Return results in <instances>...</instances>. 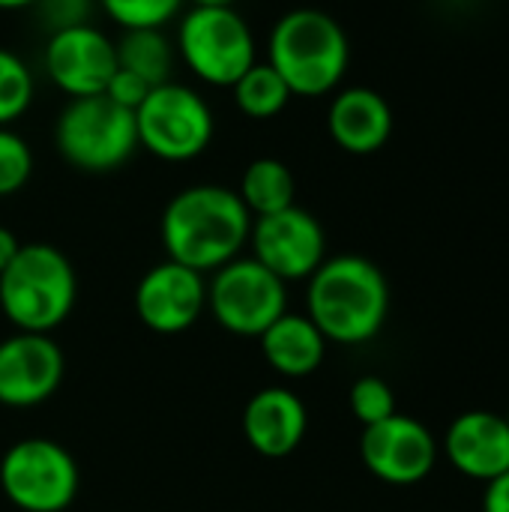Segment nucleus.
I'll list each match as a JSON object with an SVG mask.
<instances>
[{"instance_id": "nucleus-1", "label": "nucleus", "mask_w": 509, "mask_h": 512, "mask_svg": "<svg viewBox=\"0 0 509 512\" xmlns=\"http://www.w3.org/2000/svg\"><path fill=\"white\" fill-rule=\"evenodd\" d=\"M252 213L240 201L237 189L228 186H189L177 192L162 213V246L168 261L192 267L198 273L219 270L240 258L249 243Z\"/></svg>"}, {"instance_id": "nucleus-2", "label": "nucleus", "mask_w": 509, "mask_h": 512, "mask_svg": "<svg viewBox=\"0 0 509 512\" xmlns=\"http://www.w3.org/2000/svg\"><path fill=\"white\" fill-rule=\"evenodd\" d=\"M306 315L327 342L363 345L375 339L390 312V285L363 255H336L309 276Z\"/></svg>"}, {"instance_id": "nucleus-3", "label": "nucleus", "mask_w": 509, "mask_h": 512, "mask_svg": "<svg viewBox=\"0 0 509 512\" xmlns=\"http://www.w3.org/2000/svg\"><path fill=\"white\" fill-rule=\"evenodd\" d=\"M348 60L351 45L342 24L321 9H291L270 30L267 63L282 75L291 96L333 93L348 72Z\"/></svg>"}, {"instance_id": "nucleus-4", "label": "nucleus", "mask_w": 509, "mask_h": 512, "mask_svg": "<svg viewBox=\"0 0 509 512\" xmlns=\"http://www.w3.org/2000/svg\"><path fill=\"white\" fill-rule=\"evenodd\" d=\"M72 261L51 243H27L0 273V309L21 333H51L75 309Z\"/></svg>"}, {"instance_id": "nucleus-5", "label": "nucleus", "mask_w": 509, "mask_h": 512, "mask_svg": "<svg viewBox=\"0 0 509 512\" xmlns=\"http://www.w3.org/2000/svg\"><path fill=\"white\" fill-rule=\"evenodd\" d=\"M54 141L72 168L90 174L114 171L138 147L135 111L120 108L105 93L69 99L54 123Z\"/></svg>"}, {"instance_id": "nucleus-6", "label": "nucleus", "mask_w": 509, "mask_h": 512, "mask_svg": "<svg viewBox=\"0 0 509 512\" xmlns=\"http://www.w3.org/2000/svg\"><path fill=\"white\" fill-rule=\"evenodd\" d=\"M177 54L213 87H231L255 60V33L234 6H192L177 24Z\"/></svg>"}, {"instance_id": "nucleus-7", "label": "nucleus", "mask_w": 509, "mask_h": 512, "mask_svg": "<svg viewBox=\"0 0 509 512\" xmlns=\"http://www.w3.org/2000/svg\"><path fill=\"white\" fill-rule=\"evenodd\" d=\"M138 147L162 162H189L201 156L216 132L213 111L201 93L186 84H159L135 108Z\"/></svg>"}, {"instance_id": "nucleus-8", "label": "nucleus", "mask_w": 509, "mask_h": 512, "mask_svg": "<svg viewBox=\"0 0 509 512\" xmlns=\"http://www.w3.org/2000/svg\"><path fill=\"white\" fill-rule=\"evenodd\" d=\"M0 489L21 512H63L78 495L75 456L51 438H24L0 462Z\"/></svg>"}, {"instance_id": "nucleus-9", "label": "nucleus", "mask_w": 509, "mask_h": 512, "mask_svg": "<svg viewBox=\"0 0 509 512\" xmlns=\"http://www.w3.org/2000/svg\"><path fill=\"white\" fill-rule=\"evenodd\" d=\"M276 273L255 258H234L216 270L207 285V306L213 318L237 336H261L288 312V294Z\"/></svg>"}, {"instance_id": "nucleus-10", "label": "nucleus", "mask_w": 509, "mask_h": 512, "mask_svg": "<svg viewBox=\"0 0 509 512\" xmlns=\"http://www.w3.org/2000/svg\"><path fill=\"white\" fill-rule=\"evenodd\" d=\"M249 243L252 258L261 261L282 282L309 279L327 255V237L321 222L297 204L270 216H258L252 222Z\"/></svg>"}, {"instance_id": "nucleus-11", "label": "nucleus", "mask_w": 509, "mask_h": 512, "mask_svg": "<svg viewBox=\"0 0 509 512\" xmlns=\"http://www.w3.org/2000/svg\"><path fill=\"white\" fill-rule=\"evenodd\" d=\"M360 456L378 480L390 486H414L432 474L438 444L420 420L396 411L393 417L363 429Z\"/></svg>"}, {"instance_id": "nucleus-12", "label": "nucleus", "mask_w": 509, "mask_h": 512, "mask_svg": "<svg viewBox=\"0 0 509 512\" xmlns=\"http://www.w3.org/2000/svg\"><path fill=\"white\" fill-rule=\"evenodd\" d=\"M45 72L69 99L99 96L117 72L114 39H108L96 24L51 33L45 45Z\"/></svg>"}, {"instance_id": "nucleus-13", "label": "nucleus", "mask_w": 509, "mask_h": 512, "mask_svg": "<svg viewBox=\"0 0 509 512\" xmlns=\"http://www.w3.org/2000/svg\"><path fill=\"white\" fill-rule=\"evenodd\" d=\"M63 351L48 333H15L0 342V405L33 408L63 381Z\"/></svg>"}, {"instance_id": "nucleus-14", "label": "nucleus", "mask_w": 509, "mask_h": 512, "mask_svg": "<svg viewBox=\"0 0 509 512\" xmlns=\"http://www.w3.org/2000/svg\"><path fill=\"white\" fill-rule=\"evenodd\" d=\"M207 306V282L198 270L177 261H162L147 270L135 288L138 321L162 336L189 330Z\"/></svg>"}, {"instance_id": "nucleus-15", "label": "nucleus", "mask_w": 509, "mask_h": 512, "mask_svg": "<svg viewBox=\"0 0 509 512\" xmlns=\"http://www.w3.org/2000/svg\"><path fill=\"white\" fill-rule=\"evenodd\" d=\"M450 465L471 477L492 483L509 471V426L507 417L492 411H465L459 414L444 438Z\"/></svg>"}, {"instance_id": "nucleus-16", "label": "nucleus", "mask_w": 509, "mask_h": 512, "mask_svg": "<svg viewBox=\"0 0 509 512\" xmlns=\"http://www.w3.org/2000/svg\"><path fill=\"white\" fill-rule=\"evenodd\" d=\"M306 426V405L285 387H264L243 408V435L249 447L267 459L291 456L303 444Z\"/></svg>"}, {"instance_id": "nucleus-17", "label": "nucleus", "mask_w": 509, "mask_h": 512, "mask_svg": "<svg viewBox=\"0 0 509 512\" xmlns=\"http://www.w3.org/2000/svg\"><path fill=\"white\" fill-rule=\"evenodd\" d=\"M327 129L342 150L354 156H369L390 141L393 111L387 99L372 87H348L333 96L327 111Z\"/></svg>"}, {"instance_id": "nucleus-18", "label": "nucleus", "mask_w": 509, "mask_h": 512, "mask_svg": "<svg viewBox=\"0 0 509 512\" xmlns=\"http://www.w3.org/2000/svg\"><path fill=\"white\" fill-rule=\"evenodd\" d=\"M258 339L264 360L285 378H309L321 369L327 354V339L309 315L285 312Z\"/></svg>"}, {"instance_id": "nucleus-19", "label": "nucleus", "mask_w": 509, "mask_h": 512, "mask_svg": "<svg viewBox=\"0 0 509 512\" xmlns=\"http://www.w3.org/2000/svg\"><path fill=\"white\" fill-rule=\"evenodd\" d=\"M237 195L246 204V210L258 219V216H270V213L291 207L297 195V183H294L291 168L282 159L264 156L246 165Z\"/></svg>"}, {"instance_id": "nucleus-20", "label": "nucleus", "mask_w": 509, "mask_h": 512, "mask_svg": "<svg viewBox=\"0 0 509 512\" xmlns=\"http://www.w3.org/2000/svg\"><path fill=\"white\" fill-rule=\"evenodd\" d=\"M117 48V66L138 75L150 87L168 84L174 69V45L168 36L156 27H138L123 30V36L114 42Z\"/></svg>"}, {"instance_id": "nucleus-21", "label": "nucleus", "mask_w": 509, "mask_h": 512, "mask_svg": "<svg viewBox=\"0 0 509 512\" xmlns=\"http://www.w3.org/2000/svg\"><path fill=\"white\" fill-rule=\"evenodd\" d=\"M234 105L252 120H273L291 102V90L270 63H252L231 84Z\"/></svg>"}, {"instance_id": "nucleus-22", "label": "nucleus", "mask_w": 509, "mask_h": 512, "mask_svg": "<svg viewBox=\"0 0 509 512\" xmlns=\"http://www.w3.org/2000/svg\"><path fill=\"white\" fill-rule=\"evenodd\" d=\"M33 102V75L27 63L0 48V126L15 123Z\"/></svg>"}, {"instance_id": "nucleus-23", "label": "nucleus", "mask_w": 509, "mask_h": 512, "mask_svg": "<svg viewBox=\"0 0 509 512\" xmlns=\"http://www.w3.org/2000/svg\"><path fill=\"white\" fill-rule=\"evenodd\" d=\"M99 6L123 30H138V27L162 30L171 18H177L183 0H99Z\"/></svg>"}, {"instance_id": "nucleus-24", "label": "nucleus", "mask_w": 509, "mask_h": 512, "mask_svg": "<svg viewBox=\"0 0 509 512\" xmlns=\"http://www.w3.org/2000/svg\"><path fill=\"white\" fill-rule=\"evenodd\" d=\"M351 414L366 426H375L387 417L396 414V396H393V387L384 381V378H375V375H366V378H357L354 387H351Z\"/></svg>"}, {"instance_id": "nucleus-25", "label": "nucleus", "mask_w": 509, "mask_h": 512, "mask_svg": "<svg viewBox=\"0 0 509 512\" xmlns=\"http://www.w3.org/2000/svg\"><path fill=\"white\" fill-rule=\"evenodd\" d=\"M30 174H33V153L27 141L9 126H0V198L24 189Z\"/></svg>"}, {"instance_id": "nucleus-26", "label": "nucleus", "mask_w": 509, "mask_h": 512, "mask_svg": "<svg viewBox=\"0 0 509 512\" xmlns=\"http://www.w3.org/2000/svg\"><path fill=\"white\" fill-rule=\"evenodd\" d=\"M30 9L36 12L39 27L48 30V36H51V33L69 30V27L90 24L93 0H36Z\"/></svg>"}, {"instance_id": "nucleus-27", "label": "nucleus", "mask_w": 509, "mask_h": 512, "mask_svg": "<svg viewBox=\"0 0 509 512\" xmlns=\"http://www.w3.org/2000/svg\"><path fill=\"white\" fill-rule=\"evenodd\" d=\"M150 90H153V87H150L147 81H141L138 75H132V72H126V69L117 66V72L111 75V81H108V87H105V96H108L111 102H117L120 108L135 111V108L144 102V96H147Z\"/></svg>"}, {"instance_id": "nucleus-28", "label": "nucleus", "mask_w": 509, "mask_h": 512, "mask_svg": "<svg viewBox=\"0 0 509 512\" xmlns=\"http://www.w3.org/2000/svg\"><path fill=\"white\" fill-rule=\"evenodd\" d=\"M483 512H509V471L495 477L489 486H486V495H483Z\"/></svg>"}, {"instance_id": "nucleus-29", "label": "nucleus", "mask_w": 509, "mask_h": 512, "mask_svg": "<svg viewBox=\"0 0 509 512\" xmlns=\"http://www.w3.org/2000/svg\"><path fill=\"white\" fill-rule=\"evenodd\" d=\"M18 249H21V243L15 240V234L0 225V273L12 264V258L18 255Z\"/></svg>"}, {"instance_id": "nucleus-30", "label": "nucleus", "mask_w": 509, "mask_h": 512, "mask_svg": "<svg viewBox=\"0 0 509 512\" xmlns=\"http://www.w3.org/2000/svg\"><path fill=\"white\" fill-rule=\"evenodd\" d=\"M36 0H0V9H6V12H15V9H30Z\"/></svg>"}, {"instance_id": "nucleus-31", "label": "nucleus", "mask_w": 509, "mask_h": 512, "mask_svg": "<svg viewBox=\"0 0 509 512\" xmlns=\"http://www.w3.org/2000/svg\"><path fill=\"white\" fill-rule=\"evenodd\" d=\"M237 0H192V6H234Z\"/></svg>"}, {"instance_id": "nucleus-32", "label": "nucleus", "mask_w": 509, "mask_h": 512, "mask_svg": "<svg viewBox=\"0 0 509 512\" xmlns=\"http://www.w3.org/2000/svg\"><path fill=\"white\" fill-rule=\"evenodd\" d=\"M504 417H507V426H509V411H507V414H504Z\"/></svg>"}]
</instances>
